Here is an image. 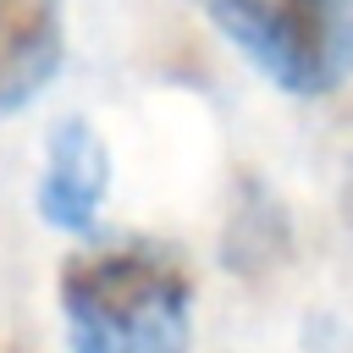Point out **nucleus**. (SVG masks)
Listing matches in <instances>:
<instances>
[{
  "label": "nucleus",
  "mask_w": 353,
  "mask_h": 353,
  "mask_svg": "<svg viewBox=\"0 0 353 353\" xmlns=\"http://www.w3.org/2000/svg\"><path fill=\"white\" fill-rule=\"evenodd\" d=\"M66 61L61 0H0V121L39 99Z\"/></svg>",
  "instance_id": "4"
},
{
  "label": "nucleus",
  "mask_w": 353,
  "mask_h": 353,
  "mask_svg": "<svg viewBox=\"0 0 353 353\" xmlns=\"http://www.w3.org/2000/svg\"><path fill=\"white\" fill-rule=\"evenodd\" d=\"M110 193V149L88 116H61L44 143L39 215L61 232H88Z\"/></svg>",
  "instance_id": "3"
},
{
  "label": "nucleus",
  "mask_w": 353,
  "mask_h": 353,
  "mask_svg": "<svg viewBox=\"0 0 353 353\" xmlns=\"http://www.w3.org/2000/svg\"><path fill=\"white\" fill-rule=\"evenodd\" d=\"M287 248V215L281 204L270 199V188L259 182H243L237 199H232V221H226V259L232 270L254 276V270H270Z\"/></svg>",
  "instance_id": "5"
},
{
  "label": "nucleus",
  "mask_w": 353,
  "mask_h": 353,
  "mask_svg": "<svg viewBox=\"0 0 353 353\" xmlns=\"http://www.w3.org/2000/svg\"><path fill=\"white\" fill-rule=\"evenodd\" d=\"M281 94L325 99L353 77V0H193Z\"/></svg>",
  "instance_id": "2"
},
{
  "label": "nucleus",
  "mask_w": 353,
  "mask_h": 353,
  "mask_svg": "<svg viewBox=\"0 0 353 353\" xmlns=\"http://www.w3.org/2000/svg\"><path fill=\"white\" fill-rule=\"evenodd\" d=\"M61 320L72 353H182L193 325V281L176 248L116 237L61 265Z\"/></svg>",
  "instance_id": "1"
},
{
  "label": "nucleus",
  "mask_w": 353,
  "mask_h": 353,
  "mask_svg": "<svg viewBox=\"0 0 353 353\" xmlns=\"http://www.w3.org/2000/svg\"><path fill=\"white\" fill-rule=\"evenodd\" d=\"M342 210H347V226H353V171H347V199H342Z\"/></svg>",
  "instance_id": "6"
}]
</instances>
